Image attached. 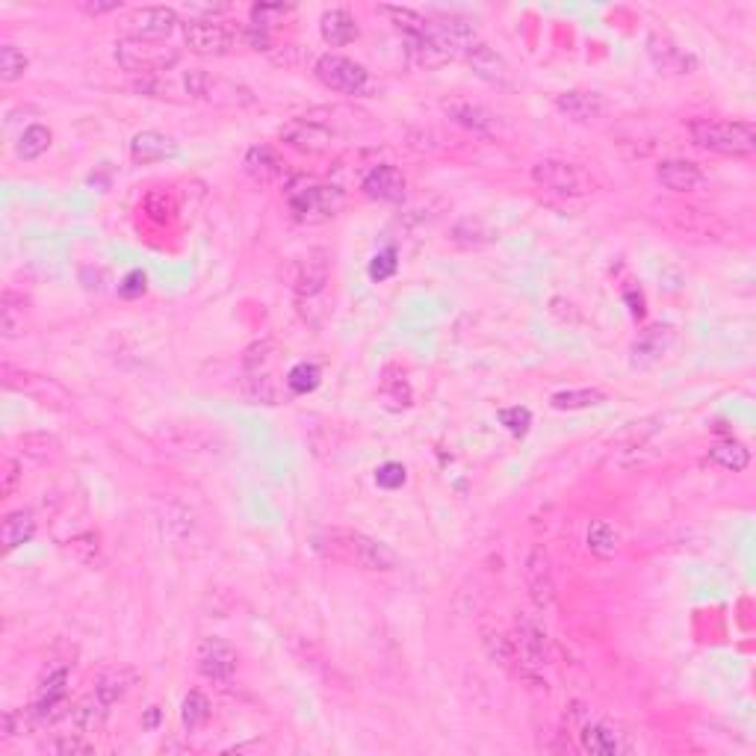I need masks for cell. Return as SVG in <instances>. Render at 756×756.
I'll use <instances>...</instances> for the list:
<instances>
[{
    "label": "cell",
    "instance_id": "3",
    "mask_svg": "<svg viewBox=\"0 0 756 756\" xmlns=\"http://www.w3.org/2000/svg\"><path fill=\"white\" fill-rule=\"evenodd\" d=\"M346 204V195L340 187L331 184H314V181H293L287 187V207L296 222L302 225H322L334 219Z\"/></svg>",
    "mask_w": 756,
    "mask_h": 756
},
{
    "label": "cell",
    "instance_id": "29",
    "mask_svg": "<svg viewBox=\"0 0 756 756\" xmlns=\"http://www.w3.org/2000/svg\"><path fill=\"white\" fill-rule=\"evenodd\" d=\"M243 169H246V175L254 178L257 184H275L278 178H281V172H284V163H281V157L275 154V148H269V145H254L246 151V157H243Z\"/></svg>",
    "mask_w": 756,
    "mask_h": 756
},
{
    "label": "cell",
    "instance_id": "32",
    "mask_svg": "<svg viewBox=\"0 0 756 756\" xmlns=\"http://www.w3.org/2000/svg\"><path fill=\"white\" fill-rule=\"evenodd\" d=\"M33 535H36V514H33V511L18 508V511H9V514L3 517V550H6V553L18 550V547L27 544Z\"/></svg>",
    "mask_w": 756,
    "mask_h": 756
},
{
    "label": "cell",
    "instance_id": "14",
    "mask_svg": "<svg viewBox=\"0 0 756 756\" xmlns=\"http://www.w3.org/2000/svg\"><path fill=\"white\" fill-rule=\"evenodd\" d=\"M178 27V9L169 6H142L127 15V36L145 42H163Z\"/></svg>",
    "mask_w": 756,
    "mask_h": 756
},
{
    "label": "cell",
    "instance_id": "17",
    "mask_svg": "<svg viewBox=\"0 0 756 756\" xmlns=\"http://www.w3.org/2000/svg\"><path fill=\"white\" fill-rule=\"evenodd\" d=\"M331 278V263L322 249H311L305 257L296 260V275H293V290L299 299H316Z\"/></svg>",
    "mask_w": 756,
    "mask_h": 756
},
{
    "label": "cell",
    "instance_id": "45",
    "mask_svg": "<svg viewBox=\"0 0 756 756\" xmlns=\"http://www.w3.org/2000/svg\"><path fill=\"white\" fill-rule=\"evenodd\" d=\"M500 423H503L505 429L511 432V435H526L529 432V426H532V414H529V408H520V405H514V408H503L500 414Z\"/></svg>",
    "mask_w": 756,
    "mask_h": 756
},
{
    "label": "cell",
    "instance_id": "20",
    "mask_svg": "<svg viewBox=\"0 0 756 756\" xmlns=\"http://www.w3.org/2000/svg\"><path fill=\"white\" fill-rule=\"evenodd\" d=\"M308 122L325 127L331 136H340V133H358V130H367L370 127V116L364 110H355V107H346V104H331V107H319L314 113L305 116Z\"/></svg>",
    "mask_w": 756,
    "mask_h": 756
},
{
    "label": "cell",
    "instance_id": "43",
    "mask_svg": "<svg viewBox=\"0 0 756 756\" xmlns=\"http://www.w3.org/2000/svg\"><path fill=\"white\" fill-rule=\"evenodd\" d=\"M48 748H51L54 754H63V756L95 754V745H92V742H86V739H83V733H65V736H60V739H54Z\"/></svg>",
    "mask_w": 756,
    "mask_h": 756
},
{
    "label": "cell",
    "instance_id": "35",
    "mask_svg": "<svg viewBox=\"0 0 756 756\" xmlns=\"http://www.w3.org/2000/svg\"><path fill=\"white\" fill-rule=\"evenodd\" d=\"M133 683H136V677H133L127 668H113V671H107V674L98 680L95 692H98V697H101L107 706H113V703L125 700V694L130 692Z\"/></svg>",
    "mask_w": 756,
    "mask_h": 756
},
{
    "label": "cell",
    "instance_id": "37",
    "mask_svg": "<svg viewBox=\"0 0 756 756\" xmlns=\"http://www.w3.org/2000/svg\"><path fill=\"white\" fill-rule=\"evenodd\" d=\"M24 299L15 296L12 290L3 293V302H0V322H3V337L6 340H15L21 331H24Z\"/></svg>",
    "mask_w": 756,
    "mask_h": 756
},
{
    "label": "cell",
    "instance_id": "9",
    "mask_svg": "<svg viewBox=\"0 0 756 756\" xmlns=\"http://www.w3.org/2000/svg\"><path fill=\"white\" fill-rule=\"evenodd\" d=\"M482 641H485V653L491 656V662L497 668H503L505 674H511L514 680H520V683H526L532 689H547V683L541 680V671H535V668H529L523 662L514 638H508L505 632L485 630L482 632Z\"/></svg>",
    "mask_w": 756,
    "mask_h": 756
},
{
    "label": "cell",
    "instance_id": "4",
    "mask_svg": "<svg viewBox=\"0 0 756 756\" xmlns=\"http://www.w3.org/2000/svg\"><path fill=\"white\" fill-rule=\"evenodd\" d=\"M178 60H181L178 48L166 42H145V39H130V36L116 42V63L130 74L160 77L163 71L175 68Z\"/></svg>",
    "mask_w": 756,
    "mask_h": 756
},
{
    "label": "cell",
    "instance_id": "2",
    "mask_svg": "<svg viewBox=\"0 0 756 756\" xmlns=\"http://www.w3.org/2000/svg\"><path fill=\"white\" fill-rule=\"evenodd\" d=\"M689 136L697 148L724 157H751L756 151V130L751 122L727 119H692Z\"/></svg>",
    "mask_w": 756,
    "mask_h": 756
},
{
    "label": "cell",
    "instance_id": "11",
    "mask_svg": "<svg viewBox=\"0 0 756 756\" xmlns=\"http://www.w3.org/2000/svg\"><path fill=\"white\" fill-rule=\"evenodd\" d=\"M65 692H68V668H51L36 689V700L30 709V718L36 724H54L57 718H65L68 703H65Z\"/></svg>",
    "mask_w": 756,
    "mask_h": 756
},
{
    "label": "cell",
    "instance_id": "49",
    "mask_svg": "<svg viewBox=\"0 0 756 756\" xmlns=\"http://www.w3.org/2000/svg\"><path fill=\"white\" fill-rule=\"evenodd\" d=\"M228 9H231L228 3H187L184 6L189 21H216V15H225Z\"/></svg>",
    "mask_w": 756,
    "mask_h": 756
},
{
    "label": "cell",
    "instance_id": "28",
    "mask_svg": "<svg viewBox=\"0 0 756 756\" xmlns=\"http://www.w3.org/2000/svg\"><path fill=\"white\" fill-rule=\"evenodd\" d=\"M107 712H110V706L98 697V692H92L83 694L77 703H71L68 712H65V718L71 721L74 733H92V730H98L104 724Z\"/></svg>",
    "mask_w": 756,
    "mask_h": 756
},
{
    "label": "cell",
    "instance_id": "36",
    "mask_svg": "<svg viewBox=\"0 0 756 756\" xmlns=\"http://www.w3.org/2000/svg\"><path fill=\"white\" fill-rule=\"evenodd\" d=\"M606 402V393L603 390H594V387H579V390H562L550 399V405L556 411H582V408H594V405H603Z\"/></svg>",
    "mask_w": 756,
    "mask_h": 756
},
{
    "label": "cell",
    "instance_id": "53",
    "mask_svg": "<svg viewBox=\"0 0 756 756\" xmlns=\"http://www.w3.org/2000/svg\"><path fill=\"white\" fill-rule=\"evenodd\" d=\"M157 718H160V712H157V706H151V712H148V718H145V727H154Z\"/></svg>",
    "mask_w": 756,
    "mask_h": 756
},
{
    "label": "cell",
    "instance_id": "8",
    "mask_svg": "<svg viewBox=\"0 0 756 756\" xmlns=\"http://www.w3.org/2000/svg\"><path fill=\"white\" fill-rule=\"evenodd\" d=\"M523 585H526L529 600L535 603L538 612H550L556 606L559 585H556L553 562H550V556H547V550L541 544H535L523 559Z\"/></svg>",
    "mask_w": 756,
    "mask_h": 756
},
{
    "label": "cell",
    "instance_id": "27",
    "mask_svg": "<svg viewBox=\"0 0 756 756\" xmlns=\"http://www.w3.org/2000/svg\"><path fill=\"white\" fill-rule=\"evenodd\" d=\"M405 175L396 166H376L373 172H367L361 189L376 198V201H402L405 198Z\"/></svg>",
    "mask_w": 756,
    "mask_h": 756
},
{
    "label": "cell",
    "instance_id": "15",
    "mask_svg": "<svg viewBox=\"0 0 756 756\" xmlns=\"http://www.w3.org/2000/svg\"><path fill=\"white\" fill-rule=\"evenodd\" d=\"M195 662H198L201 677H207L213 683H228L237 674V650L225 638H216V635H210L198 644Z\"/></svg>",
    "mask_w": 756,
    "mask_h": 756
},
{
    "label": "cell",
    "instance_id": "22",
    "mask_svg": "<svg viewBox=\"0 0 756 756\" xmlns=\"http://www.w3.org/2000/svg\"><path fill=\"white\" fill-rule=\"evenodd\" d=\"M130 157H133V163H142V166L163 163V160L178 157V142L166 133L142 130L130 139Z\"/></svg>",
    "mask_w": 756,
    "mask_h": 756
},
{
    "label": "cell",
    "instance_id": "1",
    "mask_svg": "<svg viewBox=\"0 0 756 756\" xmlns=\"http://www.w3.org/2000/svg\"><path fill=\"white\" fill-rule=\"evenodd\" d=\"M316 550H322L325 556H331L334 562H343L358 570H370V573H384L399 565L396 553L381 544L378 538H370L358 529H328L316 538Z\"/></svg>",
    "mask_w": 756,
    "mask_h": 756
},
{
    "label": "cell",
    "instance_id": "31",
    "mask_svg": "<svg viewBox=\"0 0 756 756\" xmlns=\"http://www.w3.org/2000/svg\"><path fill=\"white\" fill-rule=\"evenodd\" d=\"M585 547H588L591 556L609 562L621 550V532L609 520H591L588 529H585Z\"/></svg>",
    "mask_w": 756,
    "mask_h": 756
},
{
    "label": "cell",
    "instance_id": "33",
    "mask_svg": "<svg viewBox=\"0 0 756 756\" xmlns=\"http://www.w3.org/2000/svg\"><path fill=\"white\" fill-rule=\"evenodd\" d=\"M709 461L718 464V467H724V470H730V473H742L751 464V449L745 443L733 441V438L730 441H718L709 449Z\"/></svg>",
    "mask_w": 756,
    "mask_h": 756
},
{
    "label": "cell",
    "instance_id": "21",
    "mask_svg": "<svg viewBox=\"0 0 756 756\" xmlns=\"http://www.w3.org/2000/svg\"><path fill=\"white\" fill-rule=\"evenodd\" d=\"M281 139L290 145V148H296V151H302V154H325L328 148H331V142H334V136L325 130V127L314 125V122H308L305 116L302 119H293V122H287V125L281 127Z\"/></svg>",
    "mask_w": 756,
    "mask_h": 756
},
{
    "label": "cell",
    "instance_id": "16",
    "mask_svg": "<svg viewBox=\"0 0 756 756\" xmlns=\"http://www.w3.org/2000/svg\"><path fill=\"white\" fill-rule=\"evenodd\" d=\"M461 60L473 68L476 77H482L485 83L491 86H500V89H511L514 86V77H511V65L505 63L503 54H497L494 48H488L485 42H473Z\"/></svg>",
    "mask_w": 756,
    "mask_h": 756
},
{
    "label": "cell",
    "instance_id": "44",
    "mask_svg": "<svg viewBox=\"0 0 756 756\" xmlns=\"http://www.w3.org/2000/svg\"><path fill=\"white\" fill-rule=\"evenodd\" d=\"M381 399H384V405H387V408H393V411L408 408V405H411V387H408V381H405V378L384 381V387H381Z\"/></svg>",
    "mask_w": 756,
    "mask_h": 756
},
{
    "label": "cell",
    "instance_id": "50",
    "mask_svg": "<svg viewBox=\"0 0 756 756\" xmlns=\"http://www.w3.org/2000/svg\"><path fill=\"white\" fill-rule=\"evenodd\" d=\"M119 293H122L125 299H136V296H142V293H145V272L133 269V272L127 275L125 281H122Z\"/></svg>",
    "mask_w": 756,
    "mask_h": 756
},
{
    "label": "cell",
    "instance_id": "6",
    "mask_svg": "<svg viewBox=\"0 0 756 756\" xmlns=\"http://www.w3.org/2000/svg\"><path fill=\"white\" fill-rule=\"evenodd\" d=\"M184 92L195 101H207V104H222V107H243L252 104V89H246L243 83H234L228 77H216L204 68H195L184 77Z\"/></svg>",
    "mask_w": 756,
    "mask_h": 756
},
{
    "label": "cell",
    "instance_id": "13",
    "mask_svg": "<svg viewBox=\"0 0 756 756\" xmlns=\"http://www.w3.org/2000/svg\"><path fill=\"white\" fill-rule=\"evenodd\" d=\"M647 57H650V63L656 65L662 74H668V77L694 74L697 65H700L692 51H686V48L677 45L668 33H659V30L647 36Z\"/></svg>",
    "mask_w": 756,
    "mask_h": 756
},
{
    "label": "cell",
    "instance_id": "39",
    "mask_svg": "<svg viewBox=\"0 0 756 756\" xmlns=\"http://www.w3.org/2000/svg\"><path fill=\"white\" fill-rule=\"evenodd\" d=\"M24 71H27V57L15 45H3L0 48V80L15 83L24 77Z\"/></svg>",
    "mask_w": 756,
    "mask_h": 756
},
{
    "label": "cell",
    "instance_id": "52",
    "mask_svg": "<svg viewBox=\"0 0 756 756\" xmlns=\"http://www.w3.org/2000/svg\"><path fill=\"white\" fill-rule=\"evenodd\" d=\"M80 9L83 12H89V15H104V12H116V9H122V3L119 0H107V3H80Z\"/></svg>",
    "mask_w": 756,
    "mask_h": 756
},
{
    "label": "cell",
    "instance_id": "25",
    "mask_svg": "<svg viewBox=\"0 0 756 756\" xmlns=\"http://www.w3.org/2000/svg\"><path fill=\"white\" fill-rule=\"evenodd\" d=\"M402 42H405L408 60L417 65V68H438V65L449 63V54L443 51V45L438 42L435 30H432V24L423 33H405Z\"/></svg>",
    "mask_w": 756,
    "mask_h": 756
},
{
    "label": "cell",
    "instance_id": "47",
    "mask_svg": "<svg viewBox=\"0 0 756 756\" xmlns=\"http://www.w3.org/2000/svg\"><path fill=\"white\" fill-rule=\"evenodd\" d=\"M376 485L378 488H387V491H396L405 485V467L396 464V461H387L376 470Z\"/></svg>",
    "mask_w": 756,
    "mask_h": 756
},
{
    "label": "cell",
    "instance_id": "41",
    "mask_svg": "<svg viewBox=\"0 0 756 756\" xmlns=\"http://www.w3.org/2000/svg\"><path fill=\"white\" fill-rule=\"evenodd\" d=\"M77 562H83V565H92L95 559H98V550H101V544H98V535L95 532H80V535H74L71 541H68V547H65Z\"/></svg>",
    "mask_w": 756,
    "mask_h": 756
},
{
    "label": "cell",
    "instance_id": "23",
    "mask_svg": "<svg viewBox=\"0 0 756 756\" xmlns=\"http://www.w3.org/2000/svg\"><path fill=\"white\" fill-rule=\"evenodd\" d=\"M579 745H582L585 754L591 756H618L630 748V745L624 742V736H621L615 727L603 724V721H588V724H582V727H579Z\"/></svg>",
    "mask_w": 756,
    "mask_h": 756
},
{
    "label": "cell",
    "instance_id": "10",
    "mask_svg": "<svg viewBox=\"0 0 756 756\" xmlns=\"http://www.w3.org/2000/svg\"><path fill=\"white\" fill-rule=\"evenodd\" d=\"M240 33L225 21H189L184 24V42L198 57H225L234 51Z\"/></svg>",
    "mask_w": 756,
    "mask_h": 756
},
{
    "label": "cell",
    "instance_id": "30",
    "mask_svg": "<svg viewBox=\"0 0 756 756\" xmlns=\"http://www.w3.org/2000/svg\"><path fill=\"white\" fill-rule=\"evenodd\" d=\"M319 33L331 48H343L358 39V24L346 9H328L319 18Z\"/></svg>",
    "mask_w": 756,
    "mask_h": 756
},
{
    "label": "cell",
    "instance_id": "46",
    "mask_svg": "<svg viewBox=\"0 0 756 756\" xmlns=\"http://www.w3.org/2000/svg\"><path fill=\"white\" fill-rule=\"evenodd\" d=\"M399 266V252L396 249H381V252L370 260V278L373 281H387Z\"/></svg>",
    "mask_w": 756,
    "mask_h": 756
},
{
    "label": "cell",
    "instance_id": "40",
    "mask_svg": "<svg viewBox=\"0 0 756 756\" xmlns=\"http://www.w3.org/2000/svg\"><path fill=\"white\" fill-rule=\"evenodd\" d=\"M319 367L316 364H296L290 373H287V387L293 390V393H311L319 387Z\"/></svg>",
    "mask_w": 756,
    "mask_h": 756
},
{
    "label": "cell",
    "instance_id": "5",
    "mask_svg": "<svg viewBox=\"0 0 756 756\" xmlns=\"http://www.w3.org/2000/svg\"><path fill=\"white\" fill-rule=\"evenodd\" d=\"M532 181L538 187L556 192V195H565V198H582V195L594 192L591 175L585 169H579L576 163H567V160H559V157L538 160L532 166Z\"/></svg>",
    "mask_w": 756,
    "mask_h": 756
},
{
    "label": "cell",
    "instance_id": "38",
    "mask_svg": "<svg viewBox=\"0 0 756 756\" xmlns=\"http://www.w3.org/2000/svg\"><path fill=\"white\" fill-rule=\"evenodd\" d=\"M181 718H184V727H187L189 733L198 730V727L210 718V703H207V697L201 692H189L187 697H184Z\"/></svg>",
    "mask_w": 756,
    "mask_h": 756
},
{
    "label": "cell",
    "instance_id": "51",
    "mask_svg": "<svg viewBox=\"0 0 756 756\" xmlns=\"http://www.w3.org/2000/svg\"><path fill=\"white\" fill-rule=\"evenodd\" d=\"M243 42L254 48V51H269L272 48V42H269V30H260V27H254L249 24L246 30H243Z\"/></svg>",
    "mask_w": 756,
    "mask_h": 756
},
{
    "label": "cell",
    "instance_id": "24",
    "mask_svg": "<svg viewBox=\"0 0 756 756\" xmlns=\"http://www.w3.org/2000/svg\"><path fill=\"white\" fill-rule=\"evenodd\" d=\"M656 181L671 192H697L706 178L692 160H662L656 166Z\"/></svg>",
    "mask_w": 756,
    "mask_h": 756
},
{
    "label": "cell",
    "instance_id": "48",
    "mask_svg": "<svg viewBox=\"0 0 756 756\" xmlns=\"http://www.w3.org/2000/svg\"><path fill=\"white\" fill-rule=\"evenodd\" d=\"M21 485V464L15 458H3L0 464V494L3 497H12Z\"/></svg>",
    "mask_w": 756,
    "mask_h": 756
},
{
    "label": "cell",
    "instance_id": "12",
    "mask_svg": "<svg viewBox=\"0 0 756 756\" xmlns=\"http://www.w3.org/2000/svg\"><path fill=\"white\" fill-rule=\"evenodd\" d=\"M677 343V331L671 325H653L641 331L630 346V367L632 370H653L668 358V352Z\"/></svg>",
    "mask_w": 756,
    "mask_h": 756
},
{
    "label": "cell",
    "instance_id": "42",
    "mask_svg": "<svg viewBox=\"0 0 756 756\" xmlns=\"http://www.w3.org/2000/svg\"><path fill=\"white\" fill-rule=\"evenodd\" d=\"M287 12H293V6H284V3H254L252 24L260 27V30H272Z\"/></svg>",
    "mask_w": 756,
    "mask_h": 756
},
{
    "label": "cell",
    "instance_id": "7",
    "mask_svg": "<svg viewBox=\"0 0 756 756\" xmlns=\"http://www.w3.org/2000/svg\"><path fill=\"white\" fill-rule=\"evenodd\" d=\"M316 77L322 80V86H328L331 92H340V95H367L373 89V77L364 65H358L349 57H340V54H325L319 57L314 65Z\"/></svg>",
    "mask_w": 756,
    "mask_h": 756
},
{
    "label": "cell",
    "instance_id": "34",
    "mask_svg": "<svg viewBox=\"0 0 756 756\" xmlns=\"http://www.w3.org/2000/svg\"><path fill=\"white\" fill-rule=\"evenodd\" d=\"M51 142H54L51 127L30 125L21 133L18 145H15V154H18V160H27V163H30V160H39V157L51 148Z\"/></svg>",
    "mask_w": 756,
    "mask_h": 756
},
{
    "label": "cell",
    "instance_id": "26",
    "mask_svg": "<svg viewBox=\"0 0 756 756\" xmlns=\"http://www.w3.org/2000/svg\"><path fill=\"white\" fill-rule=\"evenodd\" d=\"M556 107L565 113L567 119H573V122H594V119L603 116L606 101H603V95H597V92L570 89V92H562V95L556 98Z\"/></svg>",
    "mask_w": 756,
    "mask_h": 756
},
{
    "label": "cell",
    "instance_id": "18",
    "mask_svg": "<svg viewBox=\"0 0 756 756\" xmlns=\"http://www.w3.org/2000/svg\"><path fill=\"white\" fill-rule=\"evenodd\" d=\"M517 650L523 656V662L535 671H541L544 665H550L553 659V641L544 632L541 624H535L532 618H517Z\"/></svg>",
    "mask_w": 756,
    "mask_h": 756
},
{
    "label": "cell",
    "instance_id": "19",
    "mask_svg": "<svg viewBox=\"0 0 756 756\" xmlns=\"http://www.w3.org/2000/svg\"><path fill=\"white\" fill-rule=\"evenodd\" d=\"M443 113L455 125H461L464 130L476 133V136H497L500 133V119L488 107H482V104H473V101H446Z\"/></svg>",
    "mask_w": 756,
    "mask_h": 756
}]
</instances>
